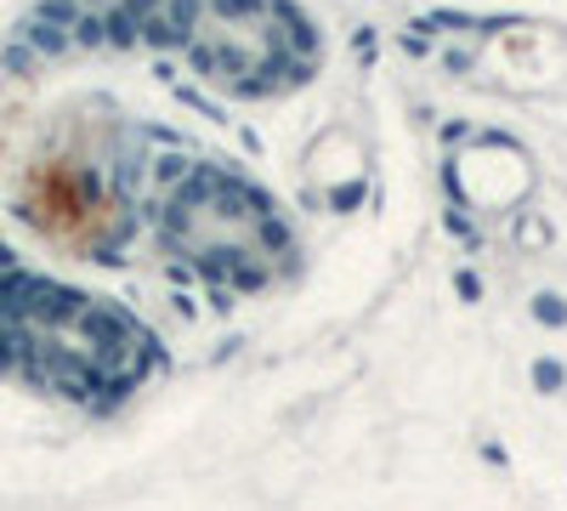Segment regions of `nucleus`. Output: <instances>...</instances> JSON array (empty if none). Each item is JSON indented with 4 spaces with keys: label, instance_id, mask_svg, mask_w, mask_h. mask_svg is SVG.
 <instances>
[{
    "label": "nucleus",
    "instance_id": "2",
    "mask_svg": "<svg viewBox=\"0 0 567 511\" xmlns=\"http://www.w3.org/2000/svg\"><path fill=\"white\" fill-rule=\"evenodd\" d=\"M159 369V341L125 307L58 285L0 245V381L74 409H114Z\"/></svg>",
    "mask_w": 567,
    "mask_h": 511
},
{
    "label": "nucleus",
    "instance_id": "1",
    "mask_svg": "<svg viewBox=\"0 0 567 511\" xmlns=\"http://www.w3.org/2000/svg\"><path fill=\"white\" fill-rule=\"evenodd\" d=\"M23 40L40 58L154 45L245 98L290 91L318 69V29L290 0H52Z\"/></svg>",
    "mask_w": 567,
    "mask_h": 511
},
{
    "label": "nucleus",
    "instance_id": "3",
    "mask_svg": "<svg viewBox=\"0 0 567 511\" xmlns=\"http://www.w3.org/2000/svg\"><path fill=\"white\" fill-rule=\"evenodd\" d=\"M109 176L125 205L131 239L148 222L154 245L171 262L216 278V285L261 290L296 256V239L284 227L278 205L256 182H245L239 171H227L216 160H154L148 188H131L120 171H109Z\"/></svg>",
    "mask_w": 567,
    "mask_h": 511
}]
</instances>
